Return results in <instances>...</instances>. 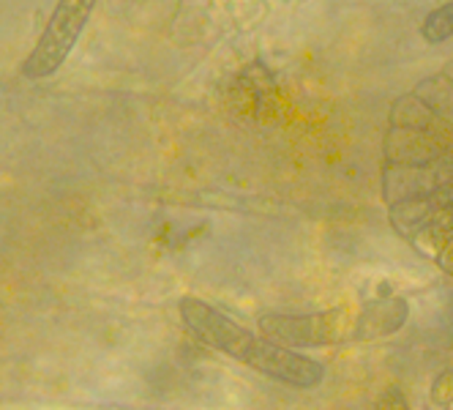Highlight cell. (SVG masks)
<instances>
[{"label":"cell","instance_id":"cell-6","mask_svg":"<svg viewBox=\"0 0 453 410\" xmlns=\"http://www.w3.org/2000/svg\"><path fill=\"white\" fill-rule=\"evenodd\" d=\"M380 410H407V405H404V399L399 397V391H391V394L385 397V402H382Z\"/></svg>","mask_w":453,"mask_h":410},{"label":"cell","instance_id":"cell-5","mask_svg":"<svg viewBox=\"0 0 453 410\" xmlns=\"http://www.w3.org/2000/svg\"><path fill=\"white\" fill-rule=\"evenodd\" d=\"M432 402L445 407V405H453V369H445L434 377L432 383Z\"/></svg>","mask_w":453,"mask_h":410},{"label":"cell","instance_id":"cell-1","mask_svg":"<svg viewBox=\"0 0 453 410\" xmlns=\"http://www.w3.org/2000/svg\"><path fill=\"white\" fill-rule=\"evenodd\" d=\"M178 312L183 326L203 344H208L211 351H219L221 356L265 375L268 381L293 389H317L326 381V367L319 361L268 339L265 334L249 331L246 326L233 321L230 314H224L203 298H180Z\"/></svg>","mask_w":453,"mask_h":410},{"label":"cell","instance_id":"cell-4","mask_svg":"<svg viewBox=\"0 0 453 410\" xmlns=\"http://www.w3.org/2000/svg\"><path fill=\"white\" fill-rule=\"evenodd\" d=\"M420 36H424V42H429V44H442V42L453 39V0L434 9L424 19V25H420Z\"/></svg>","mask_w":453,"mask_h":410},{"label":"cell","instance_id":"cell-2","mask_svg":"<svg viewBox=\"0 0 453 410\" xmlns=\"http://www.w3.org/2000/svg\"><path fill=\"white\" fill-rule=\"evenodd\" d=\"M410 318L404 298H377L366 304H339L322 312H268L260 314L257 329L287 348H334V344L374 342L396 334Z\"/></svg>","mask_w":453,"mask_h":410},{"label":"cell","instance_id":"cell-3","mask_svg":"<svg viewBox=\"0 0 453 410\" xmlns=\"http://www.w3.org/2000/svg\"><path fill=\"white\" fill-rule=\"evenodd\" d=\"M96 4L99 0H58V9L52 12L42 39L36 42V50L22 63V74L27 80H47L66 63Z\"/></svg>","mask_w":453,"mask_h":410}]
</instances>
